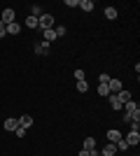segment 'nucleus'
<instances>
[{"mask_svg": "<svg viewBox=\"0 0 140 156\" xmlns=\"http://www.w3.org/2000/svg\"><path fill=\"white\" fill-rule=\"evenodd\" d=\"M14 133H16V135H19V137H23V135H26V128H21V126H19V128L14 130Z\"/></svg>", "mask_w": 140, "mask_h": 156, "instance_id": "obj_27", "label": "nucleus"}, {"mask_svg": "<svg viewBox=\"0 0 140 156\" xmlns=\"http://www.w3.org/2000/svg\"><path fill=\"white\" fill-rule=\"evenodd\" d=\"M77 2H80V0H66V5H68V7H77Z\"/></svg>", "mask_w": 140, "mask_h": 156, "instance_id": "obj_28", "label": "nucleus"}, {"mask_svg": "<svg viewBox=\"0 0 140 156\" xmlns=\"http://www.w3.org/2000/svg\"><path fill=\"white\" fill-rule=\"evenodd\" d=\"M77 7H80L82 12H91V9H93L96 5H93L91 0H80V2H77Z\"/></svg>", "mask_w": 140, "mask_h": 156, "instance_id": "obj_8", "label": "nucleus"}, {"mask_svg": "<svg viewBox=\"0 0 140 156\" xmlns=\"http://www.w3.org/2000/svg\"><path fill=\"white\" fill-rule=\"evenodd\" d=\"M19 128V121H16V119H5V130H16Z\"/></svg>", "mask_w": 140, "mask_h": 156, "instance_id": "obj_11", "label": "nucleus"}, {"mask_svg": "<svg viewBox=\"0 0 140 156\" xmlns=\"http://www.w3.org/2000/svg\"><path fill=\"white\" fill-rule=\"evenodd\" d=\"M31 16H38V19H40V16H42V7L33 5V7H31Z\"/></svg>", "mask_w": 140, "mask_h": 156, "instance_id": "obj_19", "label": "nucleus"}, {"mask_svg": "<svg viewBox=\"0 0 140 156\" xmlns=\"http://www.w3.org/2000/svg\"><path fill=\"white\" fill-rule=\"evenodd\" d=\"M19 30H21V23H16V21L7 26V33H9V35H19Z\"/></svg>", "mask_w": 140, "mask_h": 156, "instance_id": "obj_14", "label": "nucleus"}, {"mask_svg": "<svg viewBox=\"0 0 140 156\" xmlns=\"http://www.w3.org/2000/svg\"><path fill=\"white\" fill-rule=\"evenodd\" d=\"M100 154H103V156H114V154H117V144H114V142H107L105 147H103Z\"/></svg>", "mask_w": 140, "mask_h": 156, "instance_id": "obj_6", "label": "nucleus"}, {"mask_svg": "<svg viewBox=\"0 0 140 156\" xmlns=\"http://www.w3.org/2000/svg\"><path fill=\"white\" fill-rule=\"evenodd\" d=\"M38 28H42V30L54 28V16H52V14H42L40 19H38Z\"/></svg>", "mask_w": 140, "mask_h": 156, "instance_id": "obj_1", "label": "nucleus"}, {"mask_svg": "<svg viewBox=\"0 0 140 156\" xmlns=\"http://www.w3.org/2000/svg\"><path fill=\"white\" fill-rule=\"evenodd\" d=\"M26 26L28 28H38V16H31V14H28L26 16Z\"/></svg>", "mask_w": 140, "mask_h": 156, "instance_id": "obj_18", "label": "nucleus"}, {"mask_svg": "<svg viewBox=\"0 0 140 156\" xmlns=\"http://www.w3.org/2000/svg\"><path fill=\"white\" fill-rule=\"evenodd\" d=\"M124 140H126L128 147H131V144H138V142H140V133H138V130H131V133H128Z\"/></svg>", "mask_w": 140, "mask_h": 156, "instance_id": "obj_4", "label": "nucleus"}, {"mask_svg": "<svg viewBox=\"0 0 140 156\" xmlns=\"http://www.w3.org/2000/svg\"><path fill=\"white\" fill-rule=\"evenodd\" d=\"M114 98H117V100H119V103L124 105V103H128V100H131V91H124V89H121V91L117 93Z\"/></svg>", "mask_w": 140, "mask_h": 156, "instance_id": "obj_10", "label": "nucleus"}, {"mask_svg": "<svg viewBox=\"0 0 140 156\" xmlns=\"http://www.w3.org/2000/svg\"><path fill=\"white\" fill-rule=\"evenodd\" d=\"M98 96H105V98L112 96V93H110V89H107V84H98Z\"/></svg>", "mask_w": 140, "mask_h": 156, "instance_id": "obj_16", "label": "nucleus"}, {"mask_svg": "<svg viewBox=\"0 0 140 156\" xmlns=\"http://www.w3.org/2000/svg\"><path fill=\"white\" fill-rule=\"evenodd\" d=\"M14 16H16V12H14L12 7H5V9H2V23H5V26H9V23H14Z\"/></svg>", "mask_w": 140, "mask_h": 156, "instance_id": "obj_2", "label": "nucleus"}, {"mask_svg": "<svg viewBox=\"0 0 140 156\" xmlns=\"http://www.w3.org/2000/svg\"><path fill=\"white\" fill-rule=\"evenodd\" d=\"M35 54H38V56H47V54H49V44H47V42L35 44Z\"/></svg>", "mask_w": 140, "mask_h": 156, "instance_id": "obj_7", "label": "nucleus"}, {"mask_svg": "<svg viewBox=\"0 0 140 156\" xmlns=\"http://www.w3.org/2000/svg\"><path fill=\"white\" fill-rule=\"evenodd\" d=\"M114 144H117V149H121V151H124V149H128V144H126V140H124V137H121L119 142H114Z\"/></svg>", "mask_w": 140, "mask_h": 156, "instance_id": "obj_21", "label": "nucleus"}, {"mask_svg": "<svg viewBox=\"0 0 140 156\" xmlns=\"http://www.w3.org/2000/svg\"><path fill=\"white\" fill-rule=\"evenodd\" d=\"M80 156H89V149H82V151H80Z\"/></svg>", "mask_w": 140, "mask_h": 156, "instance_id": "obj_29", "label": "nucleus"}, {"mask_svg": "<svg viewBox=\"0 0 140 156\" xmlns=\"http://www.w3.org/2000/svg\"><path fill=\"white\" fill-rule=\"evenodd\" d=\"M110 79H112V77H110V75H105V72H103V75H100V77H98V84H107Z\"/></svg>", "mask_w": 140, "mask_h": 156, "instance_id": "obj_22", "label": "nucleus"}, {"mask_svg": "<svg viewBox=\"0 0 140 156\" xmlns=\"http://www.w3.org/2000/svg\"><path fill=\"white\" fill-rule=\"evenodd\" d=\"M110 107H112L114 112H119L121 107H124V105H121V103H119V100H117V98H114V96H110Z\"/></svg>", "mask_w": 140, "mask_h": 156, "instance_id": "obj_15", "label": "nucleus"}, {"mask_svg": "<svg viewBox=\"0 0 140 156\" xmlns=\"http://www.w3.org/2000/svg\"><path fill=\"white\" fill-rule=\"evenodd\" d=\"M54 30H56V37H63V35H66V28L63 26H56Z\"/></svg>", "mask_w": 140, "mask_h": 156, "instance_id": "obj_23", "label": "nucleus"}, {"mask_svg": "<svg viewBox=\"0 0 140 156\" xmlns=\"http://www.w3.org/2000/svg\"><path fill=\"white\" fill-rule=\"evenodd\" d=\"M5 35H7V26L0 21V37H5Z\"/></svg>", "mask_w": 140, "mask_h": 156, "instance_id": "obj_26", "label": "nucleus"}, {"mask_svg": "<svg viewBox=\"0 0 140 156\" xmlns=\"http://www.w3.org/2000/svg\"><path fill=\"white\" fill-rule=\"evenodd\" d=\"M77 91H80V93H87V91H89V84L84 82V79H82V82H77Z\"/></svg>", "mask_w": 140, "mask_h": 156, "instance_id": "obj_20", "label": "nucleus"}, {"mask_svg": "<svg viewBox=\"0 0 140 156\" xmlns=\"http://www.w3.org/2000/svg\"><path fill=\"white\" fill-rule=\"evenodd\" d=\"M84 149H96V137H84Z\"/></svg>", "mask_w": 140, "mask_h": 156, "instance_id": "obj_17", "label": "nucleus"}, {"mask_svg": "<svg viewBox=\"0 0 140 156\" xmlns=\"http://www.w3.org/2000/svg\"><path fill=\"white\" fill-rule=\"evenodd\" d=\"M105 19H110V21L117 19V7H105Z\"/></svg>", "mask_w": 140, "mask_h": 156, "instance_id": "obj_13", "label": "nucleus"}, {"mask_svg": "<svg viewBox=\"0 0 140 156\" xmlns=\"http://www.w3.org/2000/svg\"><path fill=\"white\" fill-rule=\"evenodd\" d=\"M100 156H103V154H100Z\"/></svg>", "mask_w": 140, "mask_h": 156, "instance_id": "obj_30", "label": "nucleus"}, {"mask_svg": "<svg viewBox=\"0 0 140 156\" xmlns=\"http://www.w3.org/2000/svg\"><path fill=\"white\" fill-rule=\"evenodd\" d=\"M75 79H77V82H82V79H84V70H80V68H77V70H75Z\"/></svg>", "mask_w": 140, "mask_h": 156, "instance_id": "obj_24", "label": "nucleus"}, {"mask_svg": "<svg viewBox=\"0 0 140 156\" xmlns=\"http://www.w3.org/2000/svg\"><path fill=\"white\" fill-rule=\"evenodd\" d=\"M16 121H19L21 128H31V126H33V117H31V114H23V117H19Z\"/></svg>", "mask_w": 140, "mask_h": 156, "instance_id": "obj_5", "label": "nucleus"}, {"mask_svg": "<svg viewBox=\"0 0 140 156\" xmlns=\"http://www.w3.org/2000/svg\"><path fill=\"white\" fill-rule=\"evenodd\" d=\"M107 89H110V93H112V96H117V93H119L124 86H121L119 79H110V82H107Z\"/></svg>", "mask_w": 140, "mask_h": 156, "instance_id": "obj_3", "label": "nucleus"}, {"mask_svg": "<svg viewBox=\"0 0 140 156\" xmlns=\"http://www.w3.org/2000/svg\"><path fill=\"white\" fill-rule=\"evenodd\" d=\"M131 124V130H138L140 128V119H133V121H128Z\"/></svg>", "mask_w": 140, "mask_h": 156, "instance_id": "obj_25", "label": "nucleus"}, {"mask_svg": "<svg viewBox=\"0 0 140 156\" xmlns=\"http://www.w3.org/2000/svg\"><path fill=\"white\" fill-rule=\"evenodd\" d=\"M45 33V42L47 44H52L54 40H56V30H54V28H47V30H42Z\"/></svg>", "mask_w": 140, "mask_h": 156, "instance_id": "obj_9", "label": "nucleus"}, {"mask_svg": "<svg viewBox=\"0 0 140 156\" xmlns=\"http://www.w3.org/2000/svg\"><path fill=\"white\" fill-rule=\"evenodd\" d=\"M107 140H110V142H119V140H121V133H119V130H107Z\"/></svg>", "mask_w": 140, "mask_h": 156, "instance_id": "obj_12", "label": "nucleus"}]
</instances>
